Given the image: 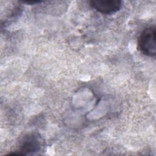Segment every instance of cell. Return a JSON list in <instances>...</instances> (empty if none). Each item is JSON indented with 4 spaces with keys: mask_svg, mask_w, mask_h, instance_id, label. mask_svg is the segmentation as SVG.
<instances>
[{
    "mask_svg": "<svg viewBox=\"0 0 156 156\" xmlns=\"http://www.w3.org/2000/svg\"><path fill=\"white\" fill-rule=\"evenodd\" d=\"M120 0H91L90 6L96 11L104 15H111L119 11L122 7Z\"/></svg>",
    "mask_w": 156,
    "mask_h": 156,
    "instance_id": "2",
    "label": "cell"
},
{
    "mask_svg": "<svg viewBox=\"0 0 156 156\" xmlns=\"http://www.w3.org/2000/svg\"><path fill=\"white\" fill-rule=\"evenodd\" d=\"M40 148L41 143L38 136L35 133H32L24 136V138L16 152L9 155H27L30 153L39 151Z\"/></svg>",
    "mask_w": 156,
    "mask_h": 156,
    "instance_id": "3",
    "label": "cell"
},
{
    "mask_svg": "<svg viewBox=\"0 0 156 156\" xmlns=\"http://www.w3.org/2000/svg\"><path fill=\"white\" fill-rule=\"evenodd\" d=\"M42 2L43 1H22L23 3L27 4H36L37 3H40Z\"/></svg>",
    "mask_w": 156,
    "mask_h": 156,
    "instance_id": "4",
    "label": "cell"
},
{
    "mask_svg": "<svg viewBox=\"0 0 156 156\" xmlns=\"http://www.w3.org/2000/svg\"><path fill=\"white\" fill-rule=\"evenodd\" d=\"M137 46L138 50L144 55L154 57L156 55V30L155 27L145 28L140 35Z\"/></svg>",
    "mask_w": 156,
    "mask_h": 156,
    "instance_id": "1",
    "label": "cell"
}]
</instances>
